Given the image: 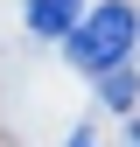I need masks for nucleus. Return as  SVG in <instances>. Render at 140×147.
I'll return each mask as SVG.
<instances>
[{"label": "nucleus", "mask_w": 140, "mask_h": 147, "mask_svg": "<svg viewBox=\"0 0 140 147\" xmlns=\"http://www.w3.org/2000/svg\"><path fill=\"white\" fill-rule=\"evenodd\" d=\"M133 42H140V14L126 7V0H98L91 14H77V28L63 35V49H70V63L77 70H112V63H126L133 56Z\"/></svg>", "instance_id": "f257e3e1"}, {"label": "nucleus", "mask_w": 140, "mask_h": 147, "mask_svg": "<svg viewBox=\"0 0 140 147\" xmlns=\"http://www.w3.org/2000/svg\"><path fill=\"white\" fill-rule=\"evenodd\" d=\"M77 14H84V0H28L21 21H28L35 35H49V42H63V35L77 28Z\"/></svg>", "instance_id": "f03ea898"}, {"label": "nucleus", "mask_w": 140, "mask_h": 147, "mask_svg": "<svg viewBox=\"0 0 140 147\" xmlns=\"http://www.w3.org/2000/svg\"><path fill=\"white\" fill-rule=\"evenodd\" d=\"M98 98L112 105V112H133V105H140V70H133V56L112 63V70H98Z\"/></svg>", "instance_id": "7ed1b4c3"}, {"label": "nucleus", "mask_w": 140, "mask_h": 147, "mask_svg": "<svg viewBox=\"0 0 140 147\" xmlns=\"http://www.w3.org/2000/svg\"><path fill=\"white\" fill-rule=\"evenodd\" d=\"M70 147H91V133H70Z\"/></svg>", "instance_id": "20e7f679"}, {"label": "nucleus", "mask_w": 140, "mask_h": 147, "mask_svg": "<svg viewBox=\"0 0 140 147\" xmlns=\"http://www.w3.org/2000/svg\"><path fill=\"white\" fill-rule=\"evenodd\" d=\"M126 147H140V119H133V140H126Z\"/></svg>", "instance_id": "39448f33"}]
</instances>
